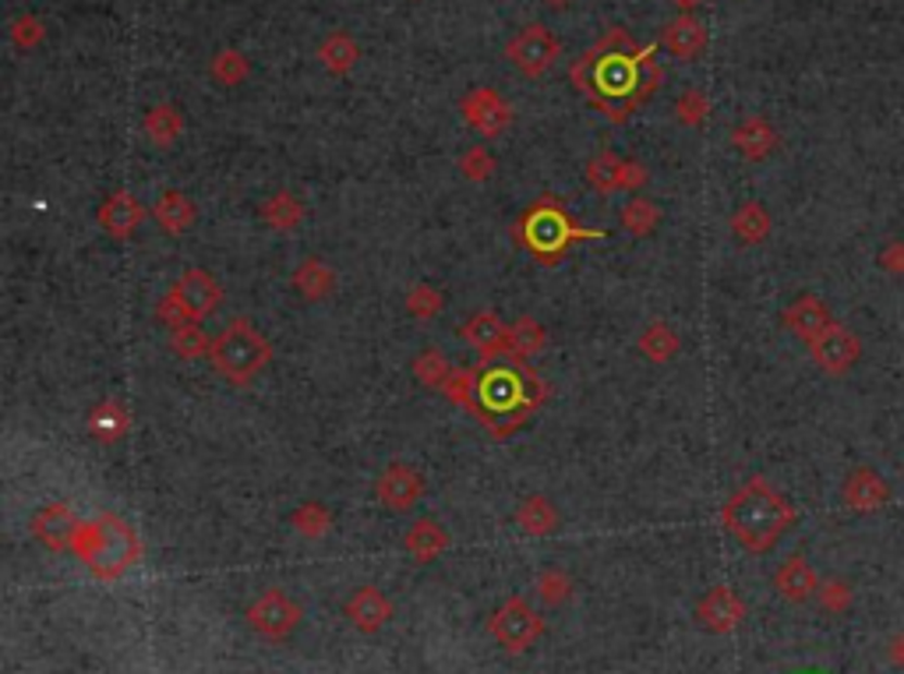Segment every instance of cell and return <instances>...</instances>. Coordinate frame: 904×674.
I'll return each instance as SVG.
<instances>
[{"mask_svg":"<svg viewBox=\"0 0 904 674\" xmlns=\"http://www.w3.org/2000/svg\"><path fill=\"white\" fill-rule=\"evenodd\" d=\"M513 233L537 262H548V265L558 262L565 251H569L573 241H604V230L579 227V222H573L569 216H565L555 202L533 205L530 213L516 222Z\"/></svg>","mask_w":904,"mask_h":674,"instance_id":"obj_4","label":"cell"},{"mask_svg":"<svg viewBox=\"0 0 904 674\" xmlns=\"http://www.w3.org/2000/svg\"><path fill=\"white\" fill-rule=\"evenodd\" d=\"M460 114L480 138H499L513 128V106L488 86H477L466 92L460 100Z\"/></svg>","mask_w":904,"mask_h":674,"instance_id":"obj_10","label":"cell"},{"mask_svg":"<svg viewBox=\"0 0 904 674\" xmlns=\"http://www.w3.org/2000/svg\"><path fill=\"white\" fill-rule=\"evenodd\" d=\"M212 78L219 81V86H240V81L248 78V72H251V64H248V58L240 50H219L216 58H212Z\"/></svg>","mask_w":904,"mask_h":674,"instance_id":"obj_40","label":"cell"},{"mask_svg":"<svg viewBox=\"0 0 904 674\" xmlns=\"http://www.w3.org/2000/svg\"><path fill=\"white\" fill-rule=\"evenodd\" d=\"M96 222L103 227L106 237H113V241H131L141 222H146V205H141L131 191L117 188V191H110L103 202H99Z\"/></svg>","mask_w":904,"mask_h":674,"instance_id":"obj_15","label":"cell"},{"mask_svg":"<svg viewBox=\"0 0 904 674\" xmlns=\"http://www.w3.org/2000/svg\"><path fill=\"white\" fill-rule=\"evenodd\" d=\"M819 608H824L827 614H844L847 608H852V586H847L844 580H827V583H819Z\"/></svg>","mask_w":904,"mask_h":674,"instance_id":"obj_44","label":"cell"},{"mask_svg":"<svg viewBox=\"0 0 904 674\" xmlns=\"http://www.w3.org/2000/svg\"><path fill=\"white\" fill-rule=\"evenodd\" d=\"M682 349V340L678 332L668 326V321H650V326L640 332V354L654 364H671Z\"/></svg>","mask_w":904,"mask_h":674,"instance_id":"obj_32","label":"cell"},{"mask_svg":"<svg viewBox=\"0 0 904 674\" xmlns=\"http://www.w3.org/2000/svg\"><path fill=\"white\" fill-rule=\"evenodd\" d=\"M480 374H485V371H477V368H456V371L449 374L445 389H442L445 399L480 417Z\"/></svg>","mask_w":904,"mask_h":674,"instance_id":"obj_34","label":"cell"},{"mask_svg":"<svg viewBox=\"0 0 904 674\" xmlns=\"http://www.w3.org/2000/svg\"><path fill=\"white\" fill-rule=\"evenodd\" d=\"M774 586L788 603H805L819 594V575L805 561V555H791L781 561V569L774 572Z\"/></svg>","mask_w":904,"mask_h":674,"instance_id":"obj_21","label":"cell"},{"mask_svg":"<svg viewBox=\"0 0 904 674\" xmlns=\"http://www.w3.org/2000/svg\"><path fill=\"white\" fill-rule=\"evenodd\" d=\"M343 614L353 628L364 632V636H378V632L392 622V603L378 586H361V589H353L350 600L343 603Z\"/></svg>","mask_w":904,"mask_h":674,"instance_id":"obj_18","label":"cell"},{"mask_svg":"<svg viewBox=\"0 0 904 674\" xmlns=\"http://www.w3.org/2000/svg\"><path fill=\"white\" fill-rule=\"evenodd\" d=\"M449 544H452L449 530L438 523V519H431V516L414 519V523H410L406 533H403L406 555L414 558V561H420V565H431V561L442 558L449 551Z\"/></svg>","mask_w":904,"mask_h":674,"instance_id":"obj_20","label":"cell"},{"mask_svg":"<svg viewBox=\"0 0 904 674\" xmlns=\"http://www.w3.org/2000/svg\"><path fill=\"white\" fill-rule=\"evenodd\" d=\"M661 47L678 61H696L700 53L706 50V29L692 15H678V18H671L668 25H664Z\"/></svg>","mask_w":904,"mask_h":674,"instance_id":"obj_22","label":"cell"},{"mask_svg":"<svg viewBox=\"0 0 904 674\" xmlns=\"http://www.w3.org/2000/svg\"><path fill=\"white\" fill-rule=\"evenodd\" d=\"M290 283H293L297 293H301V301L318 304V301H325V297H332V290H336L339 279H336V269H332L329 262H322L318 255H311V258H304V262L293 269Z\"/></svg>","mask_w":904,"mask_h":674,"instance_id":"obj_24","label":"cell"},{"mask_svg":"<svg viewBox=\"0 0 904 674\" xmlns=\"http://www.w3.org/2000/svg\"><path fill=\"white\" fill-rule=\"evenodd\" d=\"M452 371H456V368H452L442 349H424V354L414 357V378H417L420 385H428V389H445Z\"/></svg>","mask_w":904,"mask_h":674,"instance_id":"obj_39","label":"cell"},{"mask_svg":"<svg viewBox=\"0 0 904 674\" xmlns=\"http://www.w3.org/2000/svg\"><path fill=\"white\" fill-rule=\"evenodd\" d=\"M770 227H774V219H770L767 208H763V202H745V205L734 208V216H731L734 241L745 244V247H756V244L767 241Z\"/></svg>","mask_w":904,"mask_h":674,"instance_id":"obj_29","label":"cell"},{"mask_svg":"<svg viewBox=\"0 0 904 674\" xmlns=\"http://www.w3.org/2000/svg\"><path fill=\"white\" fill-rule=\"evenodd\" d=\"M795 505L767 476H749L720 509V523L749 555H767L795 526Z\"/></svg>","mask_w":904,"mask_h":674,"instance_id":"obj_1","label":"cell"},{"mask_svg":"<svg viewBox=\"0 0 904 674\" xmlns=\"http://www.w3.org/2000/svg\"><path fill=\"white\" fill-rule=\"evenodd\" d=\"M460 340L470 346L480 360L513 354V332H508V326L494 311H474L460 326Z\"/></svg>","mask_w":904,"mask_h":674,"instance_id":"obj_12","label":"cell"},{"mask_svg":"<svg viewBox=\"0 0 904 674\" xmlns=\"http://www.w3.org/2000/svg\"><path fill=\"white\" fill-rule=\"evenodd\" d=\"M809 357L819 371L827 374H847L862 357V340L847 329V326H833L827 329L819 340L809 343Z\"/></svg>","mask_w":904,"mask_h":674,"instance_id":"obj_14","label":"cell"},{"mask_svg":"<svg viewBox=\"0 0 904 674\" xmlns=\"http://www.w3.org/2000/svg\"><path fill=\"white\" fill-rule=\"evenodd\" d=\"M223 304V287L219 279L209 269H184L177 276V283L170 287V293H163L160 304H155V318L163 321L166 329L188 326V321H198L202 326L205 318H212Z\"/></svg>","mask_w":904,"mask_h":674,"instance_id":"obj_5","label":"cell"},{"mask_svg":"<svg viewBox=\"0 0 904 674\" xmlns=\"http://www.w3.org/2000/svg\"><path fill=\"white\" fill-rule=\"evenodd\" d=\"M650 180V170L636 160H622L615 152H601L587 163V185L598 188L601 194L615 191H640Z\"/></svg>","mask_w":904,"mask_h":674,"instance_id":"obj_11","label":"cell"},{"mask_svg":"<svg viewBox=\"0 0 904 674\" xmlns=\"http://www.w3.org/2000/svg\"><path fill=\"white\" fill-rule=\"evenodd\" d=\"M85 428H89V434H92L96 442L113 445V442H121L127 431H131V414H127V406L121 399L106 396L99 406H92L89 417H85Z\"/></svg>","mask_w":904,"mask_h":674,"instance_id":"obj_25","label":"cell"},{"mask_svg":"<svg viewBox=\"0 0 904 674\" xmlns=\"http://www.w3.org/2000/svg\"><path fill=\"white\" fill-rule=\"evenodd\" d=\"M880 269H887L890 276H904V241H890L880 251Z\"/></svg>","mask_w":904,"mask_h":674,"instance_id":"obj_46","label":"cell"},{"mask_svg":"<svg viewBox=\"0 0 904 674\" xmlns=\"http://www.w3.org/2000/svg\"><path fill=\"white\" fill-rule=\"evenodd\" d=\"M558 53H562V47H558L555 33H551L548 25H541V22H537V25H523V29L513 39H508V47H505V58L513 61L527 78L548 75L551 67H555Z\"/></svg>","mask_w":904,"mask_h":674,"instance_id":"obj_8","label":"cell"},{"mask_svg":"<svg viewBox=\"0 0 904 674\" xmlns=\"http://www.w3.org/2000/svg\"><path fill=\"white\" fill-rule=\"evenodd\" d=\"M841 501L852 512L869 516V512H880L883 505L890 501V487H887V481L872 467H855L852 473L844 476V484H841Z\"/></svg>","mask_w":904,"mask_h":674,"instance_id":"obj_19","label":"cell"},{"mask_svg":"<svg viewBox=\"0 0 904 674\" xmlns=\"http://www.w3.org/2000/svg\"><path fill=\"white\" fill-rule=\"evenodd\" d=\"M209 364L226 385L248 389L273 364V343L262 329H254V321L234 318L230 326L212 335Z\"/></svg>","mask_w":904,"mask_h":674,"instance_id":"obj_3","label":"cell"},{"mask_svg":"<svg viewBox=\"0 0 904 674\" xmlns=\"http://www.w3.org/2000/svg\"><path fill=\"white\" fill-rule=\"evenodd\" d=\"M141 551H146V547H141V537L135 533V526L117 512L81 519L75 544H71V555H75L99 583L124 580V575L141 561Z\"/></svg>","mask_w":904,"mask_h":674,"instance_id":"obj_2","label":"cell"},{"mask_svg":"<svg viewBox=\"0 0 904 674\" xmlns=\"http://www.w3.org/2000/svg\"><path fill=\"white\" fill-rule=\"evenodd\" d=\"M488 632L505 653H527L544 636V618L530 608L527 597H508L491 611Z\"/></svg>","mask_w":904,"mask_h":674,"instance_id":"obj_7","label":"cell"},{"mask_svg":"<svg viewBox=\"0 0 904 674\" xmlns=\"http://www.w3.org/2000/svg\"><path fill=\"white\" fill-rule=\"evenodd\" d=\"M170 349L180 357V360H198V357H209L212 349V335L198 326V321H188V326H177L170 329Z\"/></svg>","mask_w":904,"mask_h":674,"instance_id":"obj_35","label":"cell"},{"mask_svg":"<svg viewBox=\"0 0 904 674\" xmlns=\"http://www.w3.org/2000/svg\"><path fill=\"white\" fill-rule=\"evenodd\" d=\"M244 618H248L254 636H262L265 643H287L293 632L301 628L304 611H301V603L287 594V589L268 586L248 603Z\"/></svg>","mask_w":904,"mask_h":674,"instance_id":"obj_6","label":"cell"},{"mask_svg":"<svg viewBox=\"0 0 904 674\" xmlns=\"http://www.w3.org/2000/svg\"><path fill=\"white\" fill-rule=\"evenodd\" d=\"M406 315L410 318H417V321H435L438 315L445 311V293L438 290L435 283H414L406 293Z\"/></svg>","mask_w":904,"mask_h":674,"instance_id":"obj_36","label":"cell"},{"mask_svg":"<svg viewBox=\"0 0 904 674\" xmlns=\"http://www.w3.org/2000/svg\"><path fill=\"white\" fill-rule=\"evenodd\" d=\"M887 660L894 667H904V632H897V636H890L887 643Z\"/></svg>","mask_w":904,"mask_h":674,"instance_id":"obj_47","label":"cell"},{"mask_svg":"<svg viewBox=\"0 0 904 674\" xmlns=\"http://www.w3.org/2000/svg\"><path fill=\"white\" fill-rule=\"evenodd\" d=\"M508 332H513V354L508 357H513L516 368H523V364L533 360L548 346V329L533 315H519L513 326H508Z\"/></svg>","mask_w":904,"mask_h":674,"instance_id":"obj_30","label":"cell"},{"mask_svg":"<svg viewBox=\"0 0 904 674\" xmlns=\"http://www.w3.org/2000/svg\"><path fill=\"white\" fill-rule=\"evenodd\" d=\"M784 329L791 335H799V340L809 346L813 340H819L827 329H833L838 321H833V311H830V304L824 297H816V293H802V297H795L788 307H784Z\"/></svg>","mask_w":904,"mask_h":674,"instance_id":"obj_17","label":"cell"},{"mask_svg":"<svg viewBox=\"0 0 904 674\" xmlns=\"http://www.w3.org/2000/svg\"><path fill=\"white\" fill-rule=\"evenodd\" d=\"M152 219L160 222V230H163L166 237H184V233H188V230L194 227L198 208H194V202H191L184 191L170 188V191L160 194V199H155Z\"/></svg>","mask_w":904,"mask_h":674,"instance_id":"obj_23","label":"cell"},{"mask_svg":"<svg viewBox=\"0 0 904 674\" xmlns=\"http://www.w3.org/2000/svg\"><path fill=\"white\" fill-rule=\"evenodd\" d=\"M675 117H678V124H686V128H700V124L711 117V100H706L700 89H689L675 100Z\"/></svg>","mask_w":904,"mask_h":674,"instance_id":"obj_42","label":"cell"},{"mask_svg":"<svg viewBox=\"0 0 904 674\" xmlns=\"http://www.w3.org/2000/svg\"><path fill=\"white\" fill-rule=\"evenodd\" d=\"M361 58V47L353 43L350 33H329L318 47V61L329 75H347Z\"/></svg>","mask_w":904,"mask_h":674,"instance_id":"obj_33","label":"cell"},{"mask_svg":"<svg viewBox=\"0 0 904 674\" xmlns=\"http://www.w3.org/2000/svg\"><path fill=\"white\" fill-rule=\"evenodd\" d=\"M745 614H749L745 600L734 594L731 586L706 589L696 603V622L703 632H711V636H728V632H734L745 622Z\"/></svg>","mask_w":904,"mask_h":674,"instance_id":"obj_13","label":"cell"},{"mask_svg":"<svg viewBox=\"0 0 904 674\" xmlns=\"http://www.w3.org/2000/svg\"><path fill=\"white\" fill-rule=\"evenodd\" d=\"M777 142H781V138H777V131L770 128V120H763V117H745L742 124L731 128V145L753 163L767 160L777 149Z\"/></svg>","mask_w":904,"mask_h":674,"instance_id":"obj_26","label":"cell"},{"mask_svg":"<svg viewBox=\"0 0 904 674\" xmlns=\"http://www.w3.org/2000/svg\"><path fill=\"white\" fill-rule=\"evenodd\" d=\"M424 491H428V481L410 462H389L375 481V498L389 512H414L417 501L424 498Z\"/></svg>","mask_w":904,"mask_h":674,"instance_id":"obj_9","label":"cell"},{"mask_svg":"<svg viewBox=\"0 0 904 674\" xmlns=\"http://www.w3.org/2000/svg\"><path fill=\"white\" fill-rule=\"evenodd\" d=\"M548 8H565V4H573V0H544Z\"/></svg>","mask_w":904,"mask_h":674,"instance_id":"obj_48","label":"cell"},{"mask_svg":"<svg viewBox=\"0 0 904 674\" xmlns=\"http://www.w3.org/2000/svg\"><path fill=\"white\" fill-rule=\"evenodd\" d=\"M516 526L527 533V537H548V533H555L558 530L555 501L544 495H527L516 509Z\"/></svg>","mask_w":904,"mask_h":674,"instance_id":"obj_28","label":"cell"},{"mask_svg":"<svg viewBox=\"0 0 904 674\" xmlns=\"http://www.w3.org/2000/svg\"><path fill=\"white\" fill-rule=\"evenodd\" d=\"M259 216L273 233H297L307 213H304V202L293 191H276L262 202Z\"/></svg>","mask_w":904,"mask_h":674,"instance_id":"obj_27","label":"cell"},{"mask_svg":"<svg viewBox=\"0 0 904 674\" xmlns=\"http://www.w3.org/2000/svg\"><path fill=\"white\" fill-rule=\"evenodd\" d=\"M78 526H81V519L67 501H50L33 516V537L47 547V551H56V555L71 551Z\"/></svg>","mask_w":904,"mask_h":674,"instance_id":"obj_16","label":"cell"},{"mask_svg":"<svg viewBox=\"0 0 904 674\" xmlns=\"http://www.w3.org/2000/svg\"><path fill=\"white\" fill-rule=\"evenodd\" d=\"M661 227V208L650 199H629L622 208V230L632 237H650Z\"/></svg>","mask_w":904,"mask_h":674,"instance_id":"obj_37","label":"cell"},{"mask_svg":"<svg viewBox=\"0 0 904 674\" xmlns=\"http://www.w3.org/2000/svg\"><path fill=\"white\" fill-rule=\"evenodd\" d=\"M569 594H573V580L569 575H565V569H544L541 575H537V597H541L544 603H551V608H555V603H562V600H569Z\"/></svg>","mask_w":904,"mask_h":674,"instance_id":"obj_43","label":"cell"},{"mask_svg":"<svg viewBox=\"0 0 904 674\" xmlns=\"http://www.w3.org/2000/svg\"><path fill=\"white\" fill-rule=\"evenodd\" d=\"M42 39V22L36 15H18L11 22V43L18 50H33Z\"/></svg>","mask_w":904,"mask_h":674,"instance_id":"obj_45","label":"cell"},{"mask_svg":"<svg viewBox=\"0 0 904 674\" xmlns=\"http://www.w3.org/2000/svg\"><path fill=\"white\" fill-rule=\"evenodd\" d=\"M290 523H293V530H297V533H301V537H307V541H322L325 533L332 530V512L325 509L322 501H304V505H297V509H293Z\"/></svg>","mask_w":904,"mask_h":674,"instance_id":"obj_38","label":"cell"},{"mask_svg":"<svg viewBox=\"0 0 904 674\" xmlns=\"http://www.w3.org/2000/svg\"><path fill=\"white\" fill-rule=\"evenodd\" d=\"M494 170H499V163H494V156L485 145H470L460 156V174L470 180V185H488Z\"/></svg>","mask_w":904,"mask_h":674,"instance_id":"obj_41","label":"cell"},{"mask_svg":"<svg viewBox=\"0 0 904 674\" xmlns=\"http://www.w3.org/2000/svg\"><path fill=\"white\" fill-rule=\"evenodd\" d=\"M141 131L149 135L152 145H174L184 131V114L174 103H155L146 117H141Z\"/></svg>","mask_w":904,"mask_h":674,"instance_id":"obj_31","label":"cell"}]
</instances>
